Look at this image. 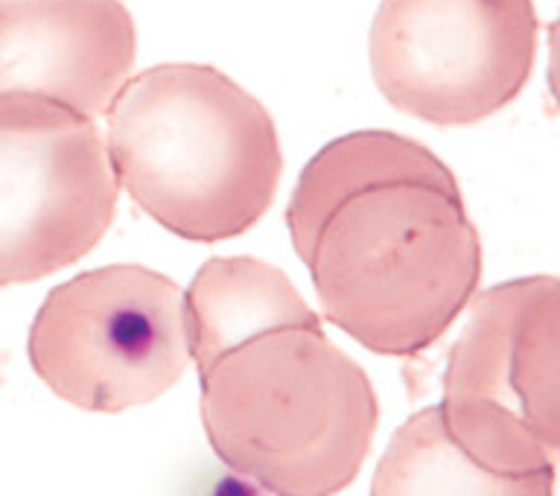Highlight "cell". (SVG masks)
I'll use <instances>...</instances> for the list:
<instances>
[{"instance_id":"6da1fadb","label":"cell","mask_w":560,"mask_h":496,"mask_svg":"<svg viewBox=\"0 0 560 496\" xmlns=\"http://www.w3.org/2000/svg\"><path fill=\"white\" fill-rule=\"evenodd\" d=\"M324 319L380 357H418L467 310L481 243L453 170L385 129L330 140L287 205Z\"/></svg>"},{"instance_id":"7a4b0ae2","label":"cell","mask_w":560,"mask_h":496,"mask_svg":"<svg viewBox=\"0 0 560 496\" xmlns=\"http://www.w3.org/2000/svg\"><path fill=\"white\" fill-rule=\"evenodd\" d=\"M196 368L205 436L236 476L271 496H336L357 480L380 401L310 307L219 345Z\"/></svg>"},{"instance_id":"3957f363","label":"cell","mask_w":560,"mask_h":496,"mask_svg":"<svg viewBox=\"0 0 560 496\" xmlns=\"http://www.w3.org/2000/svg\"><path fill=\"white\" fill-rule=\"evenodd\" d=\"M114 182L152 222L190 243L245 234L275 201L283 152L271 114L210 65H155L105 112Z\"/></svg>"},{"instance_id":"277c9868","label":"cell","mask_w":560,"mask_h":496,"mask_svg":"<svg viewBox=\"0 0 560 496\" xmlns=\"http://www.w3.org/2000/svg\"><path fill=\"white\" fill-rule=\"evenodd\" d=\"M558 374V278L534 275L485 289L446 357L438 406L446 432L488 471H555Z\"/></svg>"},{"instance_id":"5b68a950","label":"cell","mask_w":560,"mask_h":496,"mask_svg":"<svg viewBox=\"0 0 560 496\" xmlns=\"http://www.w3.org/2000/svg\"><path fill=\"white\" fill-rule=\"evenodd\" d=\"M26 350L42 383L77 410L152 403L190 362L184 289L138 263L82 272L44 298Z\"/></svg>"},{"instance_id":"8992f818","label":"cell","mask_w":560,"mask_h":496,"mask_svg":"<svg viewBox=\"0 0 560 496\" xmlns=\"http://www.w3.org/2000/svg\"><path fill=\"white\" fill-rule=\"evenodd\" d=\"M537 38L534 0H380L371 77L397 112L472 126L520 96Z\"/></svg>"},{"instance_id":"52a82bcc","label":"cell","mask_w":560,"mask_h":496,"mask_svg":"<svg viewBox=\"0 0 560 496\" xmlns=\"http://www.w3.org/2000/svg\"><path fill=\"white\" fill-rule=\"evenodd\" d=\"M117 191L94 120L38 96H0V287L35 284L94 252Z\"/></svg>"},{"instance_id":"ba28073f","label":"cell","mask_w":560,"mask_h":496,"mask_svg":"<svg viewBox=\"0 0 560 496\" xmlns=\"http://www.w3.org/2000/svg\"><path fill=\"white\" fill-rule=\"evenodd\" d=\"M138 53L122 0H0V96H38L96 120Z\"/></svg>"},{"instance_id":"9c48e42d","label":"cell","mask_w":560,"mask_h":496,"mask_svg":"<svg viewBox=\"0 0 560 496\" xmlns=\"http://www.w3.org/2000/svg\"><path fill=\"white\" fill-rule=\"evenodd\" d=\"M371 496H555V471H488L458 450L441 410L415 412L376 464Z\"/></svg>"}]
</instances>
